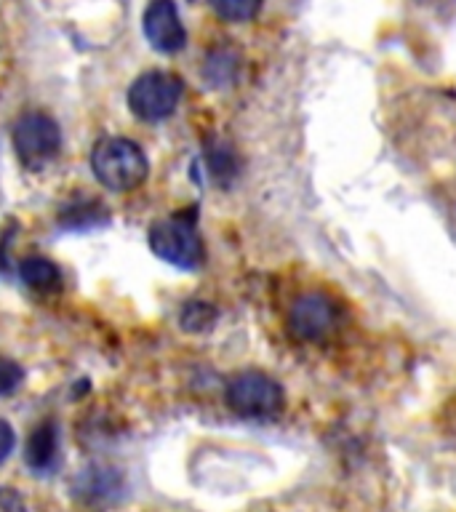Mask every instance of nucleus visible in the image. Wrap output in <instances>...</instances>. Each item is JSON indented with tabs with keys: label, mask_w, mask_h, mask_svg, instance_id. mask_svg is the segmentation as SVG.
I'll list each match as a JSON object with an SVG mask.
<instances>
[{
	"label": "nucleus",
	"mask_w": 456,
	"mask_h": 512,
	"mask_svg": "<svg viewBox=\"0 0 456 512\" xmlns=\"http://www.w3.org/2000/svg\"><path fill=\"white\" fill-rule=\"evenodd\" d=\"M91 171L96 182L107 190L131 192L142 187L144 179L150 176V160L136 142L123 136H110L96 142L91 150Z\"/></svg>",
	"instance_id": "nucleus-1"
},
{
	"label": "nucleus",
	"mask_w": 456,
	"mask_h": 512,
	"mask_svg": "<svg viewBox=\"0 0 456 512\" xmlns=\"http://www.w3.org/2000/svg\"><path fill=\"white\" fill-rule=\"evenodd\" d=\"M152 254L179 270H198L203 264V238H200L195 216L174 214L160 219L147 232Z\"/></svg>",
	"instance_id": "nucleus-2"
},
{
	"label": "nucleus",
	"mask_w": 456,
	"mask_h": 512,
	"mask_svg": "<svg viewBox=\"0 0 456 512\" xmlns=\"http://www.w3.org/2000/svg\"><path fill=\"white\" fill-rule=\"evenodd\" d=\"M227 406L246 419H272L283 411L286 395L278 379L262 371H240L227 382L224 390Z\"/></svg>",
	"instance_id": "nucleus-3"
},
{
	"label": "nucleus",
	"mask_w": 456,
	"mask_h": 512,
	"mask_svg": "<svg viewBox=\"0 0 456 512\" xmlns=\"http://www.w3.org/2000/svg\"><path fill=\"white\" fill-rule=\"evenodd\" d=\"M184 94V83L174 72H144L128 86V107L144 123H158L174 115L179 99Z\"/></svg>",
	"instance_id": "nucleus-4"
},
{
	"label": "nucleus",
	"mask_w": 456,
	"mask_h": 512,
	"mask_svg": "<svg viewBox=\"0 0 456 512\" xmlns=\"http://www.w3.org/2000/svg\"><path fill=\"white\" fill-rule=\"evenodd\" d=\"M16 158L27 171H43L62 150V131L46 112H27L14 126Z\"/></svg>",
	"instance_id": "nucleus-5"
},
{
	"label": "nucleus",
	"mask_w": 456,
	"mask_h": 512,
	"mask_svg": "<svg viewBox=\"0 0 456 512\" xmlns=\"http://www.w3.org/2000/svg\"><path fill=\"white\" fill-rule=\"evenodd\" d=\"M339 326V310L331 296L302 294L288 310V331L302 342H323Z\"/></svg>",
	"instance_id": "nucleus-6"
},
{
	"label": "nucleus",
	"mask_w": 456,
	"mask_h": 512,
	"mask_svg": "<svg viewBox=\"0 0 456 512\" xmlns=\"http://www.w3.org/2000/svg\"><path fill=\"white\" fill-rule=\"evenodd\" d=\"M144 35L160 54H176L187 43V32L179 19L174 0H152L144 8Z\"/></svg>",
	"instance_id": "nucleus-7"
},
{
	"label": "nucleus",
	"mask_w": 456,
	"mask_h": 512,
	"mask_svg": "<svg viewBox=\"0 0 456 512\" xmlns=\"http://www.w3.org/2000/svg\"><path fill=\"white\" fill-rule=\"evenodd\" d=\"M72 491L88 504H110L123 491V478L112 467H83L72 483Z\"/></svg>",
	"instance_id": "nucleus-8"
},
{
	"label": "nucleus",
	"mask_w": 456,
	"mask_h": 512,
	"mask_svg": "<svg viewBox=\"0 0 456 512\" xmlns=\"http://www.w3.org/2000/svg\"><path fill=\"white\" fill-rule=\"evenodd\" d=\"M24 462L32 472H51L59 464V430L54 422L38 424L24 443Z\"/></svg>",
	"instance_id": "nucleus-9"
},
{
	"label": "nucleus",
	"mask_w": 456,
	"mask_h": 512,
	"mask_svg": "<svg viewBox=\"0 0 456 512\" xmlns=\"http://www.w3.org/2000/svg\"><path fill=\"white\" fill-rule=\"evenodd\" d=\"M107 219H110V211L94 198L72 200L59 211V227L75 232L102 227V224H107Z\"/></svg>",
	"instance_id": "nucleus-10"
},
{
	"label": "nucleus",
	"mask_w": 456,
	"mask_h": 512,
	"mask_svg": "<svg viewBox=\"0 0 456 512\" xmlns=\"http://www.w3.org/2000/svg\"><path fill=\"white\" fill-rule=\"evenodd\" d=\"M19 278L32 288V291H40V294H51V291H59L62 288V272L51 259L46 256H27L22 264H19Z\"/></svg>",
	"instance_id": "nucleus-11"
},
{
	"label": "nucleus",
	"mask_w": 456,
	"mask_h": 512,
	"mask_svg": "<svg viewBox=\"0 0 456 512\" xmlns=\"http://www.w3.org/2000/svg\"><path fill=\"white\" fill-rule=\"evenodd\" d=\"M211 8L224 22H251L259 14L262 0H211Z\"/></svg>",
	"instance_id": "nucleus-12"
},
{
	"label": "nucleus",
	"mask_w": 456,
	"mask_h": 512,
	"mask_svg": "<svg viewBox=\"0 0 456 512\" xmlns=\"http://www.w3.org/2000/svg\"><path fill=\"white\" fill-rule=\"evenodd\" d=\"M216 323V310L206 302H190L182 310V328L190 331V334H198V331H206Z\"/></svg>",
	"instance_id": "nucleus-13"
},
{
	"label": "nucleus",
	"mask_w": 456,
	"mask_h": 512,
	"mask_svg": "<svg viewBox=\"0 0 456 512\" xmlns=\"http://www.w3.org/2000/svg\"><path fill=\"white\" fill-rule=\"evenodd\" d=\"M24 382V371L19 363L8 358H0V398H6V395H14Z\"/></svg>",
	"instance_id": "nucleus-14"
},
{
	"label": "nucleus",
	"mask_w": 456,
	"mask_h": 512,
	"mask_svg": "<svg viewBox=\"0 0 456 512\" xmlns=\"http://www.w3.org/2000/svg\"><path fill=\"white\" fill-rule=\"evenodd\" d=\"M0 512H27V504L14 488L0 486Z\"/></svg>",
	"instance_id": "nucleus-15"
},
{
	"label": "nucleus",
	"mask_w": 456,
	"mask_h": 512,
	"mask_svg": "<svg viewBox=\"0 0 456 512\" xmlns=\"http://www.w3.org/2000/svg\"><path fill=\"white\" fill-rule=\"evenodd\" d=\"M14 446H16V435L14 430H11V424H8L6 419H0V464L14 454Z\"/></svg>",
	"instance_id": "nucleus-16"
}]
</instances>
